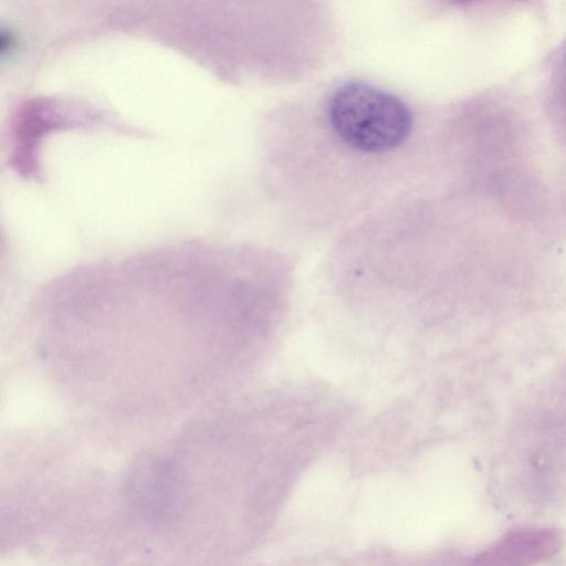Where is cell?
Wrapping results in <instances>:
<instances>
[{
    "label": "cell",
    "instance_id": "obj_1",
    "mask_svg": "<svg viewBox=\"0 0 566 566\" xmlns=\"http://www.w3.org/2000/svg\"><path fill=\"white\" fill-rule=\"evenodd\" d=\"M327 115L344 144L369 154L399 147L412 128L411 112L401 99L361 82L337 88L328 102Z\"/></svg>",
    "mask_w": 566,
    "mask_h": 566
}]
</instances>
